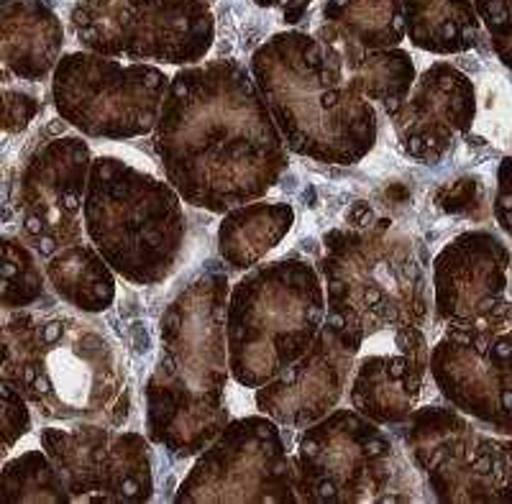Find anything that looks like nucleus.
<instances>
[{"label": "nucleus", "mask_w": 512, "mask_h": 504, "mask_svg": "<svg viewBox=\"0 0 512 504\" xmlns=\"http://www.w3.org/2000/svg\"><path fill=\"white\" fill-rule=\"evenodd\" d=\"M154 151L187 205L223 215L267 195L290 164L254 75L233 59L190 64L172 77Z\"/></svg>", "instance_id": "1"}, {"label": "nucleus", "mask_w": 512, "mask_h": 504, "mask_svg": "<svg viewBox=\"0 0 512 504\" xmlns=\"http://www.w3.org/2000/svg\"><path fill=\"white\" fill-rule=\"evenodd\" d=\"M228 292L226 274L205 272L162 315V351L146 382V435L177 458L200 456L231 423Z\"/></svg>", "instance_id": "2"}, {"label": "nucleus", "mask_w": 512, "mask_h": 504, "mask_svg": "<svg viewBox=\"0 0 512 504\" xmlns=\"http://www.w3.org/2000/svg\"><path fill=\"white\" fill-rule=\"evenodd\" d=\"M0 377L16 384L47 420L123 428L134 407L113 338L72 315L8 310Z\"/></svg>", "instance_id": "3"}, {"label": "nucleus", "mask_w": 512, "mask_h": 504, "mask_svg": "<svg viewBox=\"0 0 512 504\" xmlns=\"http://www.w3.org/2000/svg\"><path fill=\"white\" fill-rule=\"evenodd\" d=\"M251 75L292 154L349 167L377 144L374 105L349 80L336 49L318 36L274 34L251 57Z\"/></svg>", "instance_id": "4"}, {"label": "nucleus", "mask_w": 512, "mask_h": 504, "mask_svg": "<svg viewBox=\"0 0 512 504\" xmlns=\"http://www.w3.org/2000/svg\"><path fill=\"white\" fill-rule=\"evenodd\" d=\"M82 218L95 249L126 282L149 287L175 274L187 218L169 182L116 157L93 159Z\"/></svg>", "instance_id": "5"}, {"label": "nucleus", "mask_w": 512, "mask_h": 504, "mask_svg": "<svg viewBox=\"0 0 512 504\" xmlns=\"http://www.w3.org/2000/svg\"><path fill=\"white\" fill-rule=\"evenodd\" d=\"M328 313L318 269L303 259L254 267L228 292L226 338L231 377L259 389L313 346Z\"/></svg>", "instance_id": "6"}, {"label": "nucleus", "mask_w": 512, "mask_h": 504, "mask_svg": "<svg viewBox=\"0 0 512 504\" xmlns=\"http://www.w3.org/2000/svg\"><path fill=\"white\" fill-rule=\"evenodd\" d=\"M320 261L328 313L356 325L367 338L410 331L428 318V284L413 244L390 221L354 223L323 236Z\"/></svg>", "instance_id": "7"}, {"label": "nucleus", "mask_w": 512, "mask_h": 504, "mask_svg": "<svg viewBox=\"0 0 512 504\" xmlns=\"http://www.w3.org/2000/svg\"><path fill=\"white\" fill-rule=\"evenodd\" d=\"M169 80L152 64H121L95 52H70L52 77L54 108L90 139H139L162 116Z\"/></svg>", "instance_id": "8"}, {"label": "nucleus", "mask_w": 512, "mask_h": 504, "mask_svg": "<svg viewBox=\"0 0 512 504\" xmlns=\"http://www.w3.org/2000/svg\"><path fill=\"white\" fill-rule=\"evenodd\" d=\"M72 26L85 52L190 67L216 41L208 0H77Z\"/></svg>", "instance_id": "9"}, {"label": "nucleus", "mask_w": 512, "mask_h": 504, "mask_svg": "<svg viewBox=\"0 0 512 504\" xmlns=\"http://www.w3.org/2000/svg\"><path fill=\"white\" fill-rule=\"evenodd\" d=\"M379 428L354 407L308 425L295 453L300 502H395V448Z\"/></svg>", "instance_id": "10"}, {"label": "nucleus", "mask_w": 512, "mask_h": 504, "mask_svg": "<svg viewBox=\"0 0 512 504\" xmlns=\"http://www.w3.org/2000/svg\"><path fill=\"white\" fill-rule=\"evenodd\" d=\"M175 502H300L295 458L287 451L280 423L267 415L231 420L200 453Z\"/></svg>", "instance_id": "11"}, {"label": "nucleus", "mask_w": 512, "mask_h": 504, "mask_svg": "<svg viewBox=\"0 0 512 504\" xmlns=\"http://www.w3.org/2000/svg\"><path fill=\"white\" fill-rule=\"evenodd\" d=\"M149 435L123 433L111 425L44 428L41 448L62 474L72 502H149L154 497Z\"/></svg>", "instance_id": "12"}, {"label": "nucleus", "mask_w": 512, "mask_h": 504, "mask_svg": "<svg viewBox=\"0 0 512 504\" xmlns=\"http://www.w3.org/2000/svg\"><path fill=\"white\" fill-rule=\"evenodd\" d=\"M93 154L80 136H54L29 154L16 185V210L26 244L49 256L85 238V192Z\"/></svg>", "instance_id": "13"}, {"label": "nucleus", "mask_w": 512, "mask_h": 504, "mask_svg": "<svg viewBox=\"0 0 512 504\" xmlns=\"http://www.w3.org/2000/svg\"><path fill=\"white\" fill-rule=\"evenodd\" d=\"M512 254L489 231L459 233L433 261L436 313L459 331H507Z\"/></svg>", "instance_id": "14"}, {"label": "nucleus", "mask_w": 512, "mask_h": 504, "mask_svg": "<svg viewBox=\"0 0 512 504\" xmlns=\"http://www.w3.org/2000/svg\"><path fill=\"white\" fill-rule=\"evenodd\" d=\"M367 336L336 313H326L313 346L282 374L256 389V407L285 428L305 430L336 410L351 384Z\"/></svg>", "instance_id": "15"}, {"label": "nucleus", "mask_w": 512, "mask_h": 504, "mask_svg": "<svg viewBox=\"0 0 512 504\" xmlns=\"http://www.w3.org/2000/svg\"><path fill=\"white\" fill-rule=\"evenodd\" d=\"M428 369L456 410L502 435L512 418V333L459 331L431 348Z\"/></svg>", "instance_id": "16"}, {"label": "nucleus", "mask_w": 512, "mask_h": 504, "mask_svg": "<svg viewBox=\"0 0 512 504\" xmlns=\"http://www.w3.org/2000/svg\"><path fill=\"white\" fill-rule=\"evenodd\" d=\"M477 118L472 80L446 62L415 80L405 103L390 116L400 149L410 159L433 164L446 154Z\"/></svg>", "instance_id": "17"}, {"label": "nucleus", "mask_w": 512, "mask_h": 504, "mask_svg": "<svg viewBox=\"0 0 512 504\" xmlns=\"http://www.w3.org/2000/svg\"><path fill=\"white\" fill-rule=\"evenodd\" d=\"M405 428V446L415 469L431 484L438 502H479L472 448L477 430L461 410L441 405L415 407Z\"/></svg>", "instance_id": "18"}, {"label": "nucleus", "mask_w": 512, "mask_h": 504, "mask_svg": "<svg viewBox=\"0 0 512 504\" xmlns=\"http://www.w3.org/2000/svg\"><path fill=\"white\" fill-rule=\"evenodd\" d=\"M431 356L374 354L354 366L349 400L377 425H405L415 412Z\"/></svg>", "instance_id": "19"}, {"label": "nucleus", "mask_w": 512, "mask_h": 504, "mask_svg": "<svg viewBox=\"0 0 512 504\" xmlns=\"http://www.w3.org/2000/svg\"><path fill=\"white\" fill-rule=\"evenodd\" d=\"M3 70L18 80H44L62 59L64 29L44 0H16L0 13Z\"/></svg>", "instance_id": "20"}, {"label": "nucleus", "mask_w": 512, "mask_h": 504, "mask_svg": "<svg viewBox=\"0 0 512 504\" xmlns=\"http://www.w3.org/2000/svg\"><path fill=\"white\" fill-rule=\"evenodd\" d=\"M315 36L338 52L395 49L405 39L402 0H326Z\"/></svg>", "instance_id": "21"}, {"label": "nucleus", "mask_w": 512, "mask_h": 504, "mask_svg": "<svg viewBox=\"0 0 512 504\" xmlns=\"http://www.w3.org/2000/svg\"><path fill=\"white\" fill-rule=\"evenodd\" d=\"M44 272L49 284L67 305L82 313H103L116 300V277L93 241L64 244L44 256Z\"/></svg>", "instance_id": "22"}, {"label": "nucleus", "mask_w": 512, "mask_h": 504, "mask_svg": "<svg viewBox=\"0 0 512 504\" xmlns=\"http://www.w3.org/2000/svg\"><path fill=\"white\" fill-rule=\"evenodd\" d=\"M295 223V210L285 203H246L228 210L218 228L221 259L236 272H246L264 259Z\"/></svg>", "instance_id": "23"}, {"label": "nucleus", "mask_w": 512, "mask_h": 504, "mask_svg": "<svg viewBox=\"0 0 512 504\" xmlns=\"http://www.w3.org/2000/svg\"><path fill=\"white\" fill-rule=\"evenodd\" d=\"M405 34L431 54H459L479 41V11L474 0H402Z\"/></svg>", "instance_id": "24"}, {"label": "nucleus", "mask_w": 512, "mask_h": 504, "mask_svg": "<svg viewBox=\"0 0 512 504\" xmlns=\"http://www.w3.org/2000/svg\"><path fill=\"white\" fill-rule=\"evenodd\" d=\"M338 52V49H336ZM349 80L369 103H379L387 116L405 103L415 85V64L405 49H356L338 52Z\"/></svg>", "instance_id": "25"}, {"label": "nucleus", "mask_w": 512, "mask_h": 504, "mask_svg": "<svg viewBox=\"0 0 512 504\" xmlns=\"http://www.w3.org/2000/svg\"><path fill=\"white\" fill-rule=\"evenodd\" d=\"M0 502L3 504H64L72 502L67 484L47 451H29L11 458L0 476Z\"/></svg>", "instance_id": "26"}, {"label": "nucleus", "mask_w": 512, "mask_h": 504, "mask_svg": "<svg viewBox=\"0 0 512 504\" xmlns=\"http://www.w3.org/2000/svg\"><path fill=\"white\" fill-rule=\"evenodd\" d=\"M47 272L39 264V254L26 241L3 236V310H24L44 297Z\"/></svg>", "instance_id": "27"}, {"label": "nucleus", "mask_w": 512, "mask_h": 504, "mask_svg": "<svg viewBox=\"0 0 512 504\" xmlns=\"http://www.w3.org/2000/svg\"><path fill=\"white\" fill-rule=\"evenodd\" d=\"M479 502H512V438L477 435L472 448Z\"/></svg>", "instance_id": "28"}, {"label": "nucleus", "mask_w": 512, "mask_h": 504, "mask_svg": "<svg viewBox=\"0 0 512 504\" xmlns=\"http://www.w3.org/2000/svg\"><path fill=\"white\" fill-rule=\"evenodd\" d=\"M31 402L11 382L0 379V430H3V453L11 451L31 428Z\"/></svg>", "instance_id": "29"}, {"label": "nucleus", "mask_w": 512, "mask_h": 504, "mask_svg": "<svg viewBox=\"0 0 512 504\" xmlns=\"http://www.w3.org/2000/svg\"><path fill=\"white\" fill-rule=\"evenodd\" d=\"M474 6L487 24L497 57L512 70V0H474Z\"/></svg>", "instance_id": "30"}, {"label": "nucleus", "mask_w": 512, "mask_h": 504, "mask_svg": "<svg viewBox=\"0 0 512 504\" xmlns=\"http://www.w3.org/2000/svg\"><path fill=\"white\" fill-rule=\"evenodd\" d=\"M39 113V100L21 90H3V128L6 134H21Z\"/></svg>", "instance_id": "31"}, {"label": "nucleus", "mask_w": 512, "mask_h": 504, "mask_svg": "<svg viewBox=\"0 0 512 504\" xmlns=\"http://www.w3.org/2000/svg\"><path fill=\"white\" fill-rule=\"evenodd\" d=\"M495 218L507 236H512V157L497 169V195H495Z\"/></svg>", "instance_id": "32"}, {"label": "nucleus", "mask_w": 512, "mask_h": 504, "mask_svg": "<svg viewBox=\"0 0 512 504\" xmlns=\"http://www.w3.org/2000/svg\"><path fill=\"white\" fill-rule=\"evenodd\" d=\"M254 3L259 8H277V11L285 13L287 24H297L313 0H254Z\"/></svg>", "instance_id": "33"}, {"label": "nucleus", "mask_w": 512, "mask_h": 504, "mask_svg": "<svg viewBox=\"0 0 512 504\" xmlns=\"http://www.w3.org/2000/svg\"><path fill=\"white\" fill-rule=\"evenodd\" d=\"M8 3H16V0H3V6H8Z\"/></svg>", "instance_id": "34"}]
</instances>
